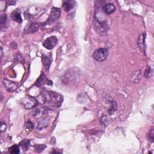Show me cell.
Listing matches in <instances>:
<instances>
[{
  "label": "cell",
  "mask_w": 154,
  "mask_h": 154,
  "mask_svg": "<svg viewBox=\"0 0 154 154\" xmlns=\"http://www.w3.org/2000/svg\"><path fill=\"white\" fill-rule=\"evenodd\" d=\"M48 104L54 107H60L63 101V96L54 92L47 91L42 93Z\"/></svg>",
  "instance_id": "6da1fadb"
},
{
  "label": "cell",
  "mask_w": 154,
  "mask_h": 154,
  "mask_svg": "<svg viewBox=\"0 0 154 154\" xmlns=\"http://www.w3.org/2000/svg\"><path fill=\"white\" fill-rule=\"evenodd\" d=\"M92 57L96 61H103L108 57V51L105 48H99L94 51Z\"/></svg>",
  "instance_id": "7a4b0ae2"
},
{
  "label": "cell",
  "mask_w": 154,
  "mask_h": 154,
  "mask_svg": "<svg viewBox=\"0 0 154 154\" xmlns=\"http://www.w3.org/2000/svg\"><path fill=\"white\" fill-rule=\"evenodd\" d=\"M22 103L25 108L30 110L37 106L38 101L36 98L33 97V96H26L22 101Z\"/></svg>",
  "instance_id": "3957f363"
},
{
  "label": "cell",
  "mask_w": 154,
  "mask_h": 154,
  "mask_svg": "<svg viewBox=\"0 0 154 154\" xmlns=\"http://www.w3.org/2000/svg\"><path fill=\"white\" fill-rule=\"evenodd\" d=\"M61 15V10L59 8L53 7L51 10L48 20L46 22L47 24H51L56 22L59 19Z\"/></svg>",
  "instance_id": "277c9868"
},
{
  "label": "cell",
  "mask_w": 154,
  "mask_h": 154,
  "mask_svg": "<svg viewBox=\"0 0 154 154\" xmlns=\"http://www.w3.org/2000/svg\"><path fill=\"white\" fill-rule=\"evenodd\" d=\"M58 42V39L56 36H53L46 38L43 42V46L47 49L51 50L55 48Z\"/></svg>",
  "instance_id": "5b68a950"
},
{
  "label": "cell",
  "mask_w": 154,
  "mask_h": 154,
  "mask_svg": "<svg viewBox=\"0 0 154 154\" xmlns=\"http://www.w3.org/2000/svg\"><path fill=\"white\" fill-rule=\"evenodd\" d=\"M3 83L4 88L9 92H15L18 88V84L16 82L7 79H4L3 80Z\"/></svg>",
  "instance_id": "8992f818"
},
{
  "label": "cell",
  "mask_w": 154,
  "mask_h": 154,
  "mask_svg": "<svg viewBox=\"0 0 154 154\" xmlns=\"http://www.w3.org/2000/svg\"><path fill=\"white\" fill-rule=\"evenodd\" d=\"M39 28V25L37 22H31L28 24L24 29V33L26 34L34 33Z\"/></svg>",
  "instance_id": "52a82bcc"
},
{
  "label": "cell",
  "mask_w": 154,
  "mask_h": 154,
  "mask_svg": "<svg viewBox=\"0 0 154 154\" xmlns=\"http://www.w3.org/2000/svg\"><path fill=\"white\" fill-rule=\"evenodd\" d=\"M43 84H47V85H52L53 82L51 81L48 80L47 77L43 73H42L39 78H38L36 82V86L37 87H41Z\"/></svg>",
  "instance_id": "ba28073f"
},
{
  "label": "cell",
  "mask_w": 154,
  "mask_h": 154,
  "mask_svg": "<svg viewBox=\"0 0 154 154\" xmlns=\"http://www.w3.org/2000/svg\"><path fill=\"white\" fill-rule=\"evenodd\" d=\"M10 18L13 21H15L18 23H21L22 22L21 10L18 9L12 11L10 15Z\"/></svg>",
  "instance_id": "9c48e42d"
},
{
  "label": "cell",
  "mask_w": 154,
  "mask_h": 154,
  "mask_svg": "<svg viewBox=\"0 0 154 154\" xmlns=\"http://www.w3.org/2000/svg\"><path fill=\"white\" fill-rule=\"evenodd\" d=\"M116 7L112 3H108L104 5L102 7V10L107 15H110L116 11Z\"/></svg>",
  "instance_id": "30bf717a"
},
{
  "label": "cell",
  "mask_w": 154,
  "mask_h": 154,
  "mask_svg": "<svg viewBox=\"0 0 154 154\" xmlns=\"http://www.w3.org/2000/svg\"><path fill=\"white\" fill-rule=\"evenodd\" d=\"M75 6V1H65L63 3V7L66 11L71 10Z\"/></svg>",
  "instance_id": "8fae6325"
},
{
  "label": "cell",
  "mask_w": 154,
  "mask_h": 154,
  "mask_svg": "<svg viewBox=\"0 0 154 154\" xmlns=\"http://www.w3.org/2000/svg\"><path fill=\"white\" fill-rule=\"evenodd\" d=\"M145 34H141L138 38L137 45L139 49H140L142 51L145 49Z\"/></svg>",
  "instance_id": "7c38bea8"
},
{
  "label": "cell",
  "mask_w": 154,
  "mask_h": 154,
  "mask_svg": "<svg viewBox=\"0 0 154 154\" xmlns=\"http://www.w3.org/2000/svg\"><path fill=\"white\" fill-rule=\"evenodd\" d=\"M141 77H142V75H141V71L140 70H137V71H136L133 73L131 77V80L133 82L137 83L141 80Z\"/></svg>",
  "instance_id": "4fadbf2b"
},
{
  "label": "cell",
  "mask_w": 154,
  "mask_h": 154,
  "mask_svg": "<svg viewBox=\"0 0 154 154\" xmlns=\"http://www.w3.org/2000/svg\"><path fill=\"white\" fill-rule=\"evenodd\" d=\"M8 152L10 153H14V154H18L20 152V150H19V147L17 145H15L14 146H11L9 148Z\"/></svg>",
  "instance_id": "5bb4252c"
},
{
  "label": "cell",
  "mask_w": 154,
  "mask_h": 154,
  "mask_svg": "<svg viewBox=\"0 0 154 154\" xmlns=\"http://www.w3.org/2000/svg\"><path fill=\"white\" fill-rule=\"evenodd\" d=\"M42 61H43V64L45 68L47 69H48L49 67L50 66L51 62L50 59L48 57L43 55L42 57Z\"/></svg>",
  "instance_id": "9a60e30c"
},
{
  "label": "cell",
  "mask_w": 154,
  "mask_h": 154,
  "mask_svg": "<svg viewBox=\"0 0 154 154\" xmlns=\"http://www.w3.org/2000/svg\"><path fill=\"white\" fill-rule=\"evenodd\" d=\"M7 16L5 14L1 15V19H0V24H1V28H5L6 24H7Z\"/></svg>",
  "instance_id": "2e32d148"
},
{
  "label": "cell",
  "mask_w": 154,
  "mask_h": 154,
  "mask_svg": "<svg viewBox=\"0 0 154 154\" xmlns=\"http://www.w3.org/2000/svg\"><path fill=\"white\" fill-rule=\"evenodd\" d=\"M48 126V123L47 122V121L46 120H42L38 123L37 128V129L42 130L43 128H47Z\"/></svg>",
  "instance_id": "e0dca14e"
},
{
  "label": "cell",
  "mask_w": 154,
  "mask_h": 154,
  "mask_svg": "<svg viewBox=\"0 0 154 154\" xmlns=\"http://www.w3.org/2000/svg\"><path fill=\"white\" fill-rule=\"evenodd\" d=\"M33 123L29 121L27 123V124L25 125V131L27 133H30L31 130H33Z\"/></svg>",
  "instance_id": "ac0fdd59"
},
{
  "label": "cell",
  "mask_w": 154,
  "mask_h": 154,
  "mask_svg": "<svg viewBox=\"0 0 154 154\" xmlns=\"http://www.w3.org/2000/svg\"><path fill=\"white\" fill-rule=\"evenodd\" d=\"M29 145H30V140H24L20 143V145L21 146V147L25 150H27V149L29 147Z\"/></svg>",
  "instance_id": "d6986e66"
},
{
  "label": "cell",
  "mask_w": 154,
  "mask_h": 154,
  "mask_svg": "<svg viewBox=\"0 0 154 154\" xmlns=\"http://www.w3.org/2000/svg\"><path fill=\"white\" fill-rule=\"evenodd\" d=\"M34 148H35V151L37 152L40 153L41 152H42L46 148V145H37L34 146Z\"/></svg>",
  "instance_id": "ffe728a7"
},
{
  "label": "cell",
  "mask_w": 154,
  "mask_h": 154,
  "mask_svg": "<svg viewBox=\"0 0 154 154\" xmlns=\"http://www.w3.org/2000/svg\"><path fill=\"white\" fill-rule=\"evenodd\" d=\"M147 137H148L149 140L151 142L153 143V140H154V132H153V128L152 127L151 128V130H150L148 135H147Z\"/></svg>",
  "instance_id": "44dd1931"
},
{
  "label": "cell",
  "mask_w": 154,
  "mask_h": 154,
  "mask_svg": "<svg viewBox=\"0 0 154 154\" xmlns=\"http://www.w3.org/2000/svg\"><path fill=\"white\" fill-rule=\"evenodd\" d=\"M6 130V124L3 122H1V131L4 132Z\"/></svg>",
  "instance_id": "7402d4cb"
},
{
  "label": "cell",
  "mask_w": 154,
  "mask_h": 154,
  "mask_svg": "<svg viewBox=\"0 0 154 154\" xmlns=\"http://www.w3.org/2000/svg\"><path fill=\"white\" fill-rule=\"evenodd\" d=\"M15 3H16V1H10L9 2V4L10 5H14L15 4Z\"/></svg>",
  "instance_id": "603a6c76"
}]
</instances>
